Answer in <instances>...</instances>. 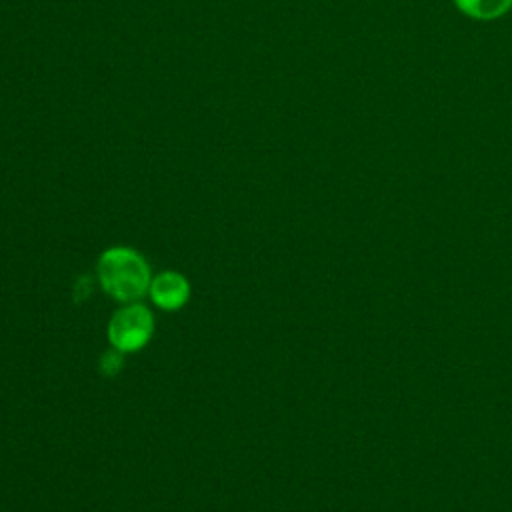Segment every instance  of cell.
<instances>
[{
  "label": "cell",
  "mask_w": 512,
  "mask_h": 512,
  "mask_svg": "<svg viewBox=\"0 0 512 512\" xmlns=\"http://www.w3.org/2000/svg\"><path fill=\"white\" fill-rule=\"evenodd\" d=\"M102 288L120 302H136L150 288V268L144 256L132 248H110L98 258Z\"/></svg>",
  "instance_id": "obj_1"
},
{
  "label": "cell",
  "mask_w": 512,
  "mask_h": 512,
  "mask_svg": "<svg viewBox=\"0 0 512 512\" xmlns=\"http://www.w3.org/2000/svg\"><path fill=\"white\" fill-rule=\"evenodd\" d=\"M152 332H154L152 312L138 302H130L124 308L116 310L108 322L110 344L122 354L144 348L152 338Z\"/></svg>",
  "instance_id": "obj_2"
},
{
  "label": "cell",
  "mask_w": 512,
  "mask_h": 512,
  "mask_svg": "<svg viewBox=\"0 0 512 512\" xmlns=\"http://www.w3.org/2000/svg\"><path fill=\"white\" fill-rule=\"evenodd\" d=\"M148 294L152 302L162 310H178L190 298V284L178 272H160L152 278Z\"/></svg>",
  "instance_id": "obj_3"
},
{
  "label": "cell",
  "mask_w": 512,
  "mask_h": 512,
  "mask_svg": "<svg viewBox=\"0 0 512 512\" xmlns=\"http://www.w3.org/2000/svg\"><path fill=\"white\" fill-rule=\"evenodd\" d=\"M456 6L470 18L494 20L512 8V0H456Z\"/></svg>",
  "instance_id": "obj_4"
},
{
  "label": "cell",
  "mask_w": 512,
  "mask_h": 512,
  "mask_svg": "<svg viewBox=\"0 0 512 512\" xmlns=\"http://www.w3.org/2000/svg\"><path fill=\"white\" fill-rule=\"evenodd\" d=\"M122 368V352L112 348L108 350L102 358H100V370L106 374V376H114L118 370Z\"/></svg>",
  "instance_id": "obj_5"
}]
</instances>
